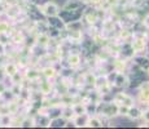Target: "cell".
I'll return each instance as SVG.
<instances>
[{
    "label": "cell",
    "instance_id": "obj_1",
    "mask_svg": "<svg viewBox=\"0 0 149 129\" xmlns=\"http://www.w3.org/2000/svg\"><path fill=\"white\" fill-rule=\"evenodd\" d=\"M147 48H148V39L144 35L137 36L131 41V50H132V53L135 56L136 54H144Z\"/></svg>",
    "mask_w": 149,
    "mask_h": 129
},
{
    "label": "cell",
    "instance_id": "obj_2",
    "mask_svg": "<svg viewBox=\"0 0 149 129\" xmlns=\"http://www.w3.org/2000/svg\"><path fill=\"white\" fill-rule=\"evenodd\" d=\"M137 101L143 105L149 103V81H143L140 83L139 87V93H137Z\"/></svg>",
    "mask_w": 149,
    "mask_h": 129
},
{
    "label": "cell",
    "instance_id": "obj_7",
    "mask_svg": "<svg viewBox=\"0 0 149 129\" xmlns=\"http://www.w3.org/2000/svg\"><path fill=\"white\" fill-rule=\"evenodd\" d=\"M73 110H74V112H75L77 116H82V115H84L86 114L87 108H86V106L82 105V103H77V105L73 107Z\"/></svg>",
    "mask_w": 149,
    "mask_h": 129
},
{
    "label": "cell",
    "instance_id": "obj_11",
    "mask_svg": "<svg viewBox=\"0 0 149 129\" xmlns=\"http://www.w3.org/2000/svg\"><path fill=\"white\" fill-rule=\"evenodd\" d=\"M48 41H49V38H48L45 34H40L38 38V44H42V45H47Z\"/></svg>",
    "mask_w": 149,
    "mask_h": 129
},
{
    "label": "cell",
    "instance_id": "obj_15",
    "mask_svg": "<svg viewBox=\"0 0 149 129\" xmlns=\"http://www.w3.org/2000/svg\"><path fill=\"white\" fill-rule=\"evenodd\" d=\"M119 35H121V38L123 40H127L128 38L131 36V32L128 30H121V32H119Z\"/></svg>",
    "mask_w": 149,
    "mask_h": 129
},
{
    "label": "cell",
    "instance_id": "obj_13",
    "mask_svg": "<svg viewBox=\"0 0 149 129\" xmlns=\"http://www.w3.org/2000/svg\"><path fill=\"white\" fill-rule=\"evenodd\" d=\"M9 30V26H8L7 22H0V35H5Z\"/></svg>",
    "mask_w": 149,
    "mask_h": 129
},
{
    "label": "cell",
    "instance_id": "obj_18",
    "mask_svg": "<svg viewBox=\"0 0 149 129\" xmlns=\"http://www.w3.org/2000/svg\"><path fill=\"white\" fill-rule=\"evenodd\" d=\"M105 1L108 3L109 7H114V5H117L119 3V0H105Z\"/></svg>",
    "mask_w": 149,
    "mask_h": 129
},
{
    "label": "cell",
    "instance_id": "obj_9",
    "mask_svg": "<svg viewBox=\"0 0 149 129\" xmlns=\"http://www.w3.org/2000/svg\"><path fill=\"white\" fill-rule=\"evenodd\" d=\"M70 39L71 41H79L82 39V32L81 30H71L70 32Z\"/></svg>",
    "mask_w": 149,
    "mask_h": 129
},
{
    "label": "cell",
    "instance_id": "obj_12",
    "mask_svg": "<svg viewBox=\"0 0 149 129\" xmlns=\"http://www.w3.org/2000/svg\"><path fill=\"white\" fill-rule=\"evenodd\" d=\"M143 121H144V125L147 127L149 125V107L145 108V110H143V116H141Z\"/></svg>",
    "mask_w": 149,
    "mask_h": 129
},
{
    "label": "cell",
    "instance_id": "obj_20",
    "mask_svg": "<svg viewBox=\"0 0 149 129\" xmlns=\"http://www.w3.org/2000/svg\"><path fill=\"white\" fill-rule=\"evenodd\" d=\"M147 72H148V76H149V67H148V70H147Z\"/></svg>",
    "mask_w": 149,
    "mask_h": 129
},
{
    "label": "cell",
    "instance_id": "obj_8",
    "mask_svg": "<svg viewBox=\"0 0 149 129\" xmlns=\"http://www.w3.org/2000/svg\"><path fill=\"white\" fill-rule=\"evenodd\" d=\"M43 75H44L45 79H52V77L56 76V70L51 66H48V67L43 68Z\"/></svg>",
    "mask_w": 149,
    "mask_h": 129
},
{
    "label": "cell",
    "instance_id": "obj_10",
    "mask_svg": "<svg viewBox=\"0 0 149 129\" xmlns=\"http://www.w3.org/2000/svg\"><path fill=\"white\" fill-rule=\"evenodd\" d=\"M87 124L90 125V127H102V121L99 117H91L87 121Z\"/></svg>",
    "mask_w": 149,
    "mask_h": 129
},
{
    "label": "cell",
    "instance_id": "obj_5",
    "mask_svg": "<svg viewBox=\"0 0 149 129\" xmlns=\"http://www.w3.org/2000/svg\"><path fill=\"white\" fill-rule=\"evenodd\" d=\"M4 71H5V74H7V75H9L10 77L14 76L16 74H18V68H17V65H14V63H8L7 66H5Z\"/></svg>",
    "mask_w": 149,
    "mask_h": 129
},
{
    "label": "cell",
    "instance_id": "obj_3",
    "mask_svg": "<svg viewBox=\"0 0 149 129\" xmlns=\"http://www.w3.org/2000/svg\"><path fill=\"white\" fill-rule=\"evenodd\" d=\"M58 12H60L58 5H57L56 3H53V1L45 3V4L42 7V13L44 14V16H47V17H51V18L56 17L57 14H58Z\"/></svg>",
    "mask_w": 149,
    "mask_h": 129
},
{
    "label": "cell",
    "instance_id": "obj_14",
    "mask_svg": "<svg viewBox=\"0 0 149 129\" xmlns=\"http://www.w3.org/2000/svg\"><path fill=\"white\" fill-rule=\"evenodd\" d=\"M86 19H87L90 23H95V22L97 21V13L93 12V14H92V13L87 14V16H86Z\"/></svg>",
    "mask_w": 149,
    "mask_h": 129
},
{
    "label": "cell",
    "instance_id": "obj_19",
    "mask_svg": "<svg viewBox=\"0 0 149 129\" xmlns=\"http://www.w3.org/2000/svg\"><path fill=\"white\" fill-rule=\"evenodd\" d=\"M4 52H5V45H4V43L0 41V54H3Z\"/></svg>",
    "mask_w": 149,
    "mask_h": 129
},
{
    "label": "cell",
    "instance_id": "obj_6",
    "mask_svg": "<svg viewBox=\"0 0 149 129\" xmlns=\"http://www.w3.org/2000/svg\"><path fill=\"white\" fill-rule=\"evenodd\" d=\"M68 62L70 66H78L81 63V56H79V54H75V53L70 54L68 58Z\"/></svg>",
    "mask_w": 149,
    "mask_h": 129
},
{
    "label": "cell",
    "instance_id": "obj_17",
    "mask_svg": "<svg viewBox=\"0 0 149 129\" xmlns=\"http://www.w3.org/2000/svg\"><path fill=\"white\" fill-rule=\"evenodd\" d=\"M49 88L51 87H49V84H48V83H43V84H42V93H47Z\"/></svg>",
    "mask_w": 149,
    "mask_h": 129
},
{
    "label": "cell",
    "instance_id": "obj_16",
    "mask_svg": "<svg viewBox=\"0 0 149 129\" xmlns=\"http://www.w3.org/2000/svg\"><path fill=\"white\" fill-rule=\"evenodd\" d=\"M26 76L29 77V79H36V77L39 76V74L36 72V71H34V70H31V71H29V72L26 74Z\"/></svg>",
    "mask_w": 149,
    "mask_h": 129
},
{
    "label": "cell",
    "instance_id": "obj_4",
    "mask_svg": "<svg viewBox=\"0 0 149 129\" xmlns=\"http://www.w3.org/2000/svg\"><path fill=\"white\" fill-rule=\"evenodd\" d=\"M128 117H130L131 120H137V119H141L143 116V110L141 108H139L137 106H132V107H130V111H128Z\"/></svg>",
    "mask_w": 149,
    "mask_h": 129
}]
</instances>
